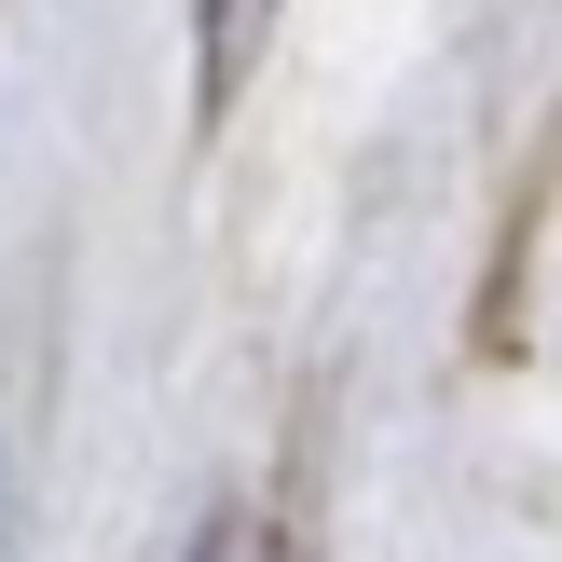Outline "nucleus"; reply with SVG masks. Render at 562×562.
Returning <instances> with one entry per match:
<instances>
[{
    "label": "nucleus",
    "instance_id": "obj_1",
    "mask_svg": "<svg viewBox=\"0 0 562 562\" xmlns=\"http://www.w3.org/2000/svg\"><path fill=\"white\" fill-rule=\"evenodd\" d=\"M192 562H234V549H220V536H206V549H192Z\"/></svg>",
    "mask_w": 562,
    "mask_h": 562
}]
</instances>
